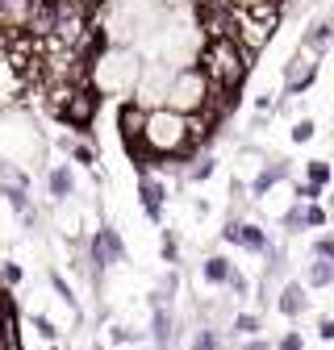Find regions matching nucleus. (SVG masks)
Instances as JSON below:
<instances>
[{"mask_svg": "<svg viewBox=\"0 0 334 350\" xmlns=\"http://www.w3.org/2000/svg\"><path fill=\"white\" fill-rule=\"evenodd\" d=\"M214 88H222V92H234L238 96V88L246 79V71L255 67V59H250L234 38H205L201 46H196V63H192Z\"/></svg>", "mask_w": 334, "mask_h": 350, "instance_id": "obj_1", "label": "nucleus"}, {"mask_svg": "<svg viewBox=\"0 0 334 350\" xmlns=\"http://www.w3.org/2000/svg\"><path fill=\"white\" fill-rule=\"evenodd\" d=\"M142 75V59L134 55V46H105L101 55L88 59V83L97 88V96H134Z\"/></svg>", "mask_w": 334, "mask_h": 350, "instance_id": "obj_2", "label": "nucleus"}, {"mask_svg": "<svg viewBox=\"0 0 334 350\" xmlns=\"http://www.w3.org/2000/svg\"><path fill=\"white\" fill-rule=\"evenodd\" d=\"M209 92H214V83H209L196 67H180V71H172V83H167L163 109H172V113H180V117H196V113L209 105Z\"/></svg>", "mask_w": 334, "mask_h": 350, "instance_id": "obj_3", "label": "nucleus"}, {"mask_svg": "<svg viewBox=\"0 0 334 350\" xmlns=\"http://www.w3.org/2000/svg\"><path fill=\"white\" fill-rule=\"evenodd\" d=\"M318 67H322V55H313V51H305V46H297L288 55V63H284V88H280V105H288L292 96H301V92H309V88L318 83Z\"/></svg>", "mask_w": 334, "mask_h": 350, "instance_id": "obj_4", "label": "nucleus"}, {"mask_svg": "<svg viewBox=\"0 0 334 350\" xmlns=\"http://www.w3.org/2000/svg\"><path fill=\"white\" fill-rule=\"evenodd\" d=\"M97 113H101V96H97V88L92 83H84V88H75V92L67 96V105L55 113L67 129H79V134H88L92 129V121H97Z\"/></svg>", "mask_w": 334, "mask_h": 350, "instance_id": "obj_5", "label": "nucleus"}, {"mask_svg": "<svg viewBox=\"0 0 334 350\" xmlns=\"http://www.w3.org/2000/svg\"><path fill=\"white\" fill-rule=\"evenodd\" d=\"M88 258H92V280H97V288H101L105 267H113V262L125 258V242H121V234H117L109 221H101V230L92 234V242H88Z\"/></svg>", "mask_w": 334, "mask_h": 350, "instance_id": "obj_6", "label": "nucleus"}, {"mask_svg": "<svg viewBox=\"0 0 334 350\" xmlns=\"http://www.w3.org/2000/svg\"><path fill=\"white\" fill-rule=\"evenodd\" d=\"M0 196L13 204L17 217L29 213V171H21L17 163H5L0 167Z\"/></svg>", "mask_w": 334, "mask_h": 350, "instance_id": "obj_7", "label": "nucleus"}, {"mask_svg": "<svg viewBox=\"0 0 334 350\" xmlns=\"http://www.w3.org/2000/svg\"><path fill=\"white\" fill-rule=\"evenodd\" d=\"M288 171H292V163H288V159H280V154H268L264 171H255V175H250L246 196H250V200H264V196H268L276 184H284V180H288Z\"/></svg>", "mask_w": 334, "mask_h": 350, "instance_id": "obj_8", "label": "nucleus"}, {"mask_svg": "<svg viewBox=\"0 0 334 350\" xmlns=\"http://www.w3.org/2000/svg\"><path fill=\"white\" fill-rule=\"evenodd\" d=\"M38 0H0V33H29Z\"/></svg>", "mask_w": 334, "mask_h": 350, "instance_id": "obj_9", "label": "nucleus"}, {"mask_svg": "<svg viewBox=\"0 0 334 350\" xmlns=\"http://www.w3.org/2000/svg\"><path fill=\"white\" fill-rule=\"evenodd\" d=\"M138 196H142V213L151 221H163V204H167V184H159L151 171H138Z\"/></svg>", "mask_w": 334, "mask_h": 350, "instance_id": "obj_10", "label": "nucleus"}, {"mask_svg": "<svg viewBox=\"0 0 334 350\" xmlns=\"http://www.w3.org/2000/svg\"><path fill=\"white\" fill-rule=\"evenodd\" d=\"M276 309H280L288 321L305 317V309H309V288H305L301 280H288V284L280 288V296H276Z\"/></svg>", "mask_w": 334, "mask_h": 350, "instance_id": "obj_11", "label": "nucleus"}, {"mask_svg": "<svg viewBox=\"0 0 334 350\" xmlns=\"http://www.w3.org/2000/svg\"><path fill=\"white\" fill-rule=\"evenodd\" d=\"M301 46L326 59V51L334 46V17H313V21L305 25V38H301Z\"/></svg>", "mask_w": 334, "mask_h": 350, "instance_id": "obj_12", "label": "nucleus"}, {"mask_svg": "<svg viewBox=\"0 0 334 350\" xmlns=\"http://www.w3.org/2000/svg\"><path fill=\"white\" fill-rule=\"evenodd\" d=\"M151 342H155V350H172L176 346V317H172V309H151Z\"/></svg>", "mask_w": 334, "mask_h": 350, "instance_id": "obj_13", "label": "nucleus"}, {"mask_svg": "<svg viewBox=\"0 0 334 350\" xmlns=\"http://www.w3.org/2000/svg\"><path fill=\"white\" fill-rule=\"evenodd\" d=\"M238 246L250 250V254H259V258L272 254V238H268V230L255 226V221H242V238H238Z\"/></svg>", "mask_w": 334, "mask_h": 350, "instance_id": "obj_14", "label": "nucleus"}, {"mask_svg": "<svg viewBox=\"0 0 334 350\" xmlns=\"http://www.w3.org/2000/svg\"><path fill=\"white\" fill-rule=\"evenodd\" d=\"M47 192H51V200H67L75 192V175H71L67 163H59V167L47 171Z\"/></svg>", "mask_w": 334, "mask_h": 350, "instance_id": "obj_15", "label": "nucleus"}, {"mask_svg": "<svg viewBox=\"0 0 334 350\" xmlns=\"http://www.w3.org/2000/svg\"><path fill=\"white\" fill-rule=\"evenodd\" d=\"M230 271H234V262H230L226 254H209V258L201 262V280L214 284V288H222V284L230 280Z\"/></svg>", "mask_w": 334, "mask_h": 350, "instance_id": "obj_16", "label": "nucleus"}, {"mask_svg": "<svg viewBox=\"0 0 334 350\" xmlns=\"http://www.w3.org/2000/svg\"><path fill=\"white\" fill-rule=\"evenodd\" d=\"M301 284H305V288H334V262H330V258H309Z\"/></svg>", "mask_w": 334, "mask_h": 350, "instance_id": "obj_17", "label": "nucleus"}, {"mask_svg": "<svg viewBox=\"0 0 334 350\" xmlns=\"http://www.w3.org/2000/svg\"><path fill=\"white\" fill-rule=\"evenodd\" d=\"M301 171H305V184H309V188H318V192H326V188H330V180H334L330 159H309Z\"/></svg>", "mask_w": 334, "mask_h": 350, "instance_id": "obj_18", "label": "nucleus"}, {"mask_svg": "<svg viewBox=\"0 0 334 350\" xmlns=\"http://www.w3.org/2000/svg\"><path fill=\"white\" fill-rule=\"evenodd\" d=\"M214 171H218V154H214V150H201V154L188 163V180H192V184H205Z\"/></svg>", "mask_w": 334, "mask_h": 350, "instance_id": "obj_19", "label": "nucleus"}, {"mask_svg": "<svg viewBox=\"0 0 334 350\" xmlns=\"http://www.w3.org/2000/svg\"><path fill=\"white\" fill-rule=\"evenodd\" d=\"M188 350H226V342H222V334H218L214 325H201V329L192 334Z\"/></svg>", "mask_w": 334, "mask_h": 350, "instance_id": "obj_20", "label": "nucleus"}, {"mask_svg": "<svg viewBox=\"0 0 334 350\" xmlns=\"http://www.w3.org/2000/svg\"><path fill=\"white\" fill-rule=\"evenodd\" d=\"M280 226H284V234H301L305 230V200H292L280 217Z\"/></svg>", "mask_w": 334, "mask_h": 350, "instance_id": "obj_21", "label": "nucleus"}, {"mask_svg": "<svg viewBox=\"0 0 334 350\" xmlns=\"http://www.w3.org/2000/svg\"><path fill=\"white\" fill-rule=\"evenodd\" d=\"M313 134H318V121H313V117H297V121H292V129H288V138L297 142V146L313 142Z\"/></svg>", "mask_w": 334, "mask_h": 350, "instance_id": "obj_22", "label": "nucleus"}, {"mask_svg": "<svg viewBox=\"0 0 334 350\" xmlns=\"http://www.w3.org/2000/svg\"><path fill=\"white\" fill-rule=\"evenodd\" d=\"M63 150H67V159L79 163V167H97V150H92V146H84V142H71V138H67Z\"/></svg>", "mask_w": 334, "mask_h": 350, "instance_id": "obj_23", "label": "nucleus"}, {"mask_svg": "<svg viewBox=\"0 0 334 350\" xmlns=\"http://www.w3.org/2000/svg\"><path fill=\"white\" fill-rule=\"evenodd\" d=\"M230 325H234V334H246V338H259V329H264V321L255 313H234Z\"/></svg>", "mask_w": 334, "mask_h": 350, "instance_id": "obj_24", "label": "nucleus"}, {"mask_svg": "<svg viewBox=\"0 0 334 350\" xmlns=\"http://www.w3.org/2000/svg\"><path fill=\"white\" fill-rule=\"evenodd\" d=\"M159 254H163V262H180V234L176 230H163V242H159Z\"/></svg>", "mask_w": 334, "mask_h": 350, "instance_id": "obj_25", "label": "nucleus"}, {"mask_svg": "<svg viewBox=\"0 0 334 350\" xmlns=\"http://www.w3.org/2000/svg\"><path fill=\"white\" fill-rule=\"evenodd\" d=\"M326 221H330V213L322 208V200L318 204H305V230H326Z\"/></svg>", "mask_w": 334, "mask_h": 350, "instance_id": "obj_26", "label": "nucleus"}, {"mask_svg": "<svg viewBox=\"0 0 334 350\" xmlns=\"http://www.w3.org/2000/svg\"><path fill=\"white\" fill-rule=\"evenodd\" d=\"M238 238H242V217L230 213V217H226V226H222V242H226V246H238Z\"/></svg>", "mask_w": 334, "mask_h": 350, "instance_id": "obj_27", "label": "nucleus"}, {"mask_svg": "<svg viewBox=\"0 0 334 350\" xmlns=\"http://www.w3.org/2000/svg\"><path fill=\"white\" fill-rule=\"evenodd\" d=\"M313 258H330V262H334V234L322 230V234L313 238Z\"/></svg>", "mask_w": 334, "mask_h": 350, "instance_id": "obj_28", "label": "nucleus"}, {"mask_svg": "<svg viewBox=\"0 0 334 350\" xmlns=\"http://www.w3.org/2000/svg\"><path fill=\"white\" fill-rule=\"evenodd\" d=\"M226 288H230V292H234L238 300H246V296H250V284H246V275H242L238 267L230 271V280H226Z\"/></svg>", "mask_w": 334, "mask_h": 350, "instance_id": "obj_29", "label": "nucleus"}, {"mask_svg": "<svg viewBox=\"0 0 334 350\" xmlns=\"http://www.w3.org/2000/svg\"><path fill=\"white\" fill-rule=\"evenodd\" d=\"M34 329L47 338V342H59V329H55V321L51 317H42V313H34Z\"/></svg>", "mask_w": 334, "mask_h": 350, "instance_id": "obj_30", "label": "nucleus"}, {"mask_svg": "<svg viewBox=\"0 0 334 350\" xmlns=\"http://www.w3.org/2000/svg\"><path fill=\"white\" fill-rule=\"evenodd\" d=\"M51 288H55V292H59V296H63L67 304H75V292H71V284H67V280H63L59 271H51Z\"/></svg>", "mask_w": 334, "mask_h": 350, "instance_id": "obj_31", "label": "nucleus"}, {"mask_svg": "<svg viewBox=\"0 0 334 350\" xmlns=\"http://www.w3.org/2000/svg\"><path fill=\"white\" fill-rule=\"evenodd\" d=\"M276 350H305V338H301L297 329H292V334H284V338L276 342Z\"/></svg>", "mask_w": 334, "mask_h": 350, "instance_id": "obj_32", "label": "nucleus"}, {"mask_svg": "<svg viewBox=\"0 0 334 350\" xmlns=\"http://www.w3.org/2000/svg\"><path fill=\"white\" fill-rule=\"evenodd\" d=\"M0 280H5L9 288H17L21 284V267H17V262H5V267H0Z\"/></svg>", "mask_w": 334, "mask_h": 350, "instance_id": "obj_33", "label": "nucleus"}, {"mask_svg": "<svg viewBox=\"0 0 334 350\" xmlns=\"http://www.w3.org/2000/svg\"><path fill=\"white\" fill-rule=\"evenodd\" d=\"M113 342H117V346H125V350H130V346L138 342V334H130V329H125V325H113Z\"/></svg>", "mask_w": 334, "mask_h": 350, "instance_id": "obj_34", "label": "nucleus"}, {"mask_svg": "<svg viewBox=\"0 0 334 350\" xmlns=\"http://www.w3.org/2000/svg\"><path fill=\"white\" fill-rule=\"evenodd\" d=\"M234 350H272V346H268V338H246V342H238Z\"/></svg>", "mask_w": 334, "mask_h": 350, "instance_id": "obj_35", "label": "nucleus"}, {"mask_svg": "<svg viewBox=\"0 0 334 350\" xmlns=\"http://www.w3.org/2000/svg\"><path fill=\"white\" fill-rule=\"evenodd\" d=\"M318 334H322V342H334V317H326V321L318 325Z\"/></svg>", "mask_w": 334, "mask_h": 350, "instance_id": "obj_36", "label": "nucleus"}, {"mask_svg": "<svg viewBox=\"0 0 334 350\" xmlns=\"http://www.w3.org/2000/svg\"><path fill=\"white\" fill-rule=\"evenodd\" d=\"M326 213H330V217H334V192H330V200H326Z\"/></svg>", "mask_w": 334, "mask_h": 350, "instance_id": "obj_37", "label": "nucleus"}, {"mask_svg": "<svg viewBox=\"0 0 334 350\" xmlns=\"http://www.w3.org/2000/svg\"><path fill=\"white\" fill-rule=\"evenodd\" d=\"M134 350H138V346H134Z\"/></svg>", "mask_w": 334, "mask_h": 350, "instance_id": "obj_38", "label": "nucleus"}, {"mask_svg": "<svg viewBox=\"0 0 334 350\" xmlns=\"http://www.w3.org/2000/svg\"><path fill=\"white\" fill-rule=\"evenodd\" d=\"M97 350H101V346H97Z\"/></svg>", "mask_w": 334, "mask_h": 350, "instance_id": "obj_39", "label": "nucleus"}]
</instances>
